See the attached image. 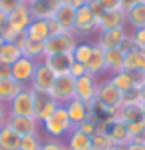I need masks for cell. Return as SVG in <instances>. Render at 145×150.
<instances>
[{
    "mask_svg": "<svg viewBox=\"0 0 145 150\" xmlns=\"http://www.w3.org/2000/svg\"><path fill=\"white\" fill-rule=\"evenodd\" d=\"M74 130V124L70 122V116L66 112V106H58L52 114L40 124V132L44 138H56V140H66V136Z\"/></svg>",
    "mask_w": 145,
    "mask_h": 150,
    "instance_id": "obj_1",
    "label": "cell"
},
{
    "mask_svg": "<svg viewBox=\"0 0 145 150\" xmlns=\"http://www.w3.org/2000/svg\"><path fill=\"white\" fill-rule=\"evenodd\" d=\"M121 96L123 94L113 86L109 78H101L100 86H98V96H96V102L103 108V118H112L117 114V110L121 108Z\"/></svg>",
    "mask_w": 145,
    "mask_h": 150,
    "instance_id": "obj_2",
    "label": "cell"
},
{
    "mask_svg": "<svg viewBox=\"0 0 145 150\" xmlns=\"http://www.w3.org/2000/svg\"><path fill=\"white\" fill-rule=\"evenodd\" d=\"M79 38L74 32H60V34H52L44 42V54L52 56V54H72Z\"/></svg>",
    "mask_w": 145,
    "mask_h": 150,
    "instance_id": "obj_3",
    "label": "cell"
},
{
    "mask_svg": "<svg viewBox=\"0 0 145 150\" xmlns=\"http://www.w3.org/2000/svg\"><path fill=\"white\" fill-rule=\"evenodd\" d=\"M74 34L79 40H88L89 36L98 34V18L88 6H79L76 10V22H74Z\"/></svg>",
    "mask_w": 145,
    "mask_h": 150,
    "instance_id": "obj_4",
    "label": "cell"
},
{
    "mask_svg": "<svg viewBox=\"0 0 145 150\" xmlns=\"http://www.w3.org/2000/svg\"><path fill=\"white\" fill-rule=\"evenodd\" d=\"M8 116H28L34 118V90L30 86H24L8 104Z\"/></svg>",
    "mask_w": 145,
    "mask_h": 150,
    "instance_id": "obj_5",
    "label": "cell"
},
{
    "mask_svg": "<svg viewBox=\"0 0 145 150\" xmlns=\"http://www.w3.org/2000/svg\"><path fill=\"white\" fill-rule=\"evenodd\" d=\"M50 96L56 100L58 104L66 106L70 100L76 98V78H72L70 74H64V76H56V82L50 90Z\"/></svg>",
    "mask_w": 145,
    "mask_h": 150,
    "instance_id": "obj_6",
    "label": "cell"
},
{
    "mask_svg": "<svg viewBox=\"0 0 145 150\" xmlns=\"http://www.w3.org/2000/svg\"><path fill=\"white\" fill-rule=\"evenodd\" d=\"M98 76H91V74H84L82 78H76V98L82 102L89 104L96 102V96H98V86H100Z\"/></svg>",
    "mask_w": 145,
    "mask_h": 150,
    "instance_id": "obj_7",
    "label": "cell"
},
{
    "mask_svg": "<svg viewBox=\"0 0 145 150\" xmlns=\"http://www.w3.org/2000/svg\"><path fill=\"white\" fill-rule=\"evenodd\" d=\"M103 120V132L109 136L113 144H129L131 142V136L127 132V124L121 122L117 116H112V118H101Z\"/></svg>",
    "mask_w": 145,
    "mask_h": 150,
    "instance_id": "obj_8",
    "label": "cell"
},
{
    "mask_svg": "<svg viewBox=\"0 0 145 150\" xmlns=\"http://www.w3.org/2000/svg\"><path fill=\"white\" fill-rule=\"evenodd\" d=\"M54 82H56V74L44 64V60H40L36 64V72H34V76H32L30 88H32L34 92H48L50 94Z\"/></svg>",
    "mask_w": 145,
    "mask_h": 150,
    "instance_id": "obj_9",
    "label": "cell"
},
{
    "mask_svg": "<svg viewBox=\"0 0 145 150\" xmlns=\"http://www.w3.org/2000/svg\"><path fill=\"white\" fill-rule=\"evenodd\" d=\"M129 30L127 26L123 28H113V30H105V32H98L96 34V44H100L103 50H109V48H121L123 42L127 40Z\"/></svg>",
    "mask_w": 145,
    "mask_h": 150,
    "instance_id": "obj_10",
    "label": "cell"
},
{
    "mask_svg": "<svg viewBox=\"0 0 145 150\" xmlns=\"http://www.w3.org/2000/svg\"><path fill=\"white\" fill-rule=\"evenodd\" d=\"M36 64L38 62H34V60H30V58H26V56L18 58L10 66V76L16 82H20L22 86H30L32 76H34V72H36Z\"/></svg>",
    "mask_w": 145,
    "mask_h": 150,
    "instance_id": "obj_11",
    "label": "cell"
},
{
    "mask_svg": "<svg viewBox=\"0 0 145 150\" xmlns=\"http://www.w3.org/2000/svg\"><path fill=\"white\" fill-rule=\"evenodd\" d=\"M58 106H60V104H58L48 92H34V118H36L40 124L56 110Z\"/></svg>",
    "mask_w": 145,
    "mask_h": 150,
    "instance_id": "obj_12",
    "label": "cell"
},
{
    "mask_svg": "<svg viewBox=\"0 0 145 150\" xmlns=\"http://www.w3.org/2000/svg\"><path fill=\"white\" fill-rule=\"evenodd\" d=\"M32 14H30V6H26V4H20L16 10H12L8 14V20H6V26L12 28L14 32H18V34H24L26 30H28V26L32 22Z\"/></svg>",
    "mask_w": 145,
    "mask_h": 150,
    "instance_id": "obj_13",
    "label": "cell"
},
{
    "mask_svg": "<svg viewBox=\"0 0 145 150\" xmlns=\"http://www.w3.org/2000/svg\"><path fill=\"white\" fill-rule=\"evenodd\" d=\"M6 126L10 128V130H14L20 138L28 136V134L40 132V122L36 118H28V116H8Z\"/></svg>",
    "mask_w": 145,
    "mask_h": 150,
    "instance_id": "obj_14",
    "label": "cell"
},
{
    "mask_svg": "<svg viewBox=\"0 0 145 150\" xmlns=\"http://www.w3.org/2000/svg\"><path fill=\"white\" fill-rule=\"evenodd\" d=\"M123 26H127V22H125V12L121 8L105 10L98 18V32H105V30H113V28H123Z\"/></svg>",
    "mask_w": 145,
    "mask_h": 150,
    "instance_id": "obj_15",
    "label": "cell"
},
{
    "mask_svg": "<svg viewBox=\"0 0 145 150\" xmlns=\"http://www.w3.org/2000/svg\"><path fill=\"white\" fill-rule=\"evenodd\" d=\"M20 50H22V56L30 58L34 62H40V60H44V42H38V40H32V38H28L26 34H22L18 38V42H16Z\"/></svg>",
    "mask_w": 145,
    "mask_h": 150,
    "instance_id": "obj_16",
    "label": "cell"
},
{
    "mask_svg": "<svg viewBox=\"0 0 145 150\" xmlns=\"http://www.w3.org/2000/svg\"><path fill=\"white\" fill-rule=\"evenodd\" d=\"M66 112L70 116V122L74 124V128L79 126L82 122H86L88 118H91V108L86 102L78 100V98H74V100H70L66 104Z\"/></svg>",
    "mask_w": 145,
    "mask_h": 150,
    "instance_id": "obj_17",
    "label": "cell"
},
{
    "mask_svg": "<svg viewBox=\"0 0 145 150\" xmlns=\"http://www.w3.org/2000/svg\"><path fill=\"white\" fill-rule=\"evenodd\" d=\"M44 64L52 70L56 76H64L70 74V68L74 64V56L72 54H52V56H44Z\"/></svg>",
    "mask_w": 145,
    "mask_h": 150,
    "instance_id": "obj_18",
    "label": "cell"
},
{
    "mask_svg": "<svg viewBox=\"0 0 145 150\" xmlns=\"http://www.w3.org/2000/svg\"><path fill=\"white\" fill-rule=\"evenodd\" d=\"M54 22L64 30V32H74V22H76V8L70 4H60L54 12Z\"/></svg>",
    "mask_w": 145,
    "mask_h": 150,
    "instance_id": "obj_19",
    "label": "cell"
},
{
    "mask_svg": "<svg viewBox=\"0 0 145 150\" xmlns=\"http://www.w3.org/2000/svg\"><path fill=\"white\" fill-rule=\"evenodd\" d=\"M86 70H88V74L98 76V78H103V74H107V72H105V56H103V48H101L100 44H96V42H93L91 58H89L88 64H86Z\"/></svg>",
    "mask_w": 145,
    "mask_h": 150,
    "instance_id": "obj_20",
    "label": "cell"
},
{
    "mask_svg": "<svg viewBox=\"0 0 145 150\" xmlns=\"http://www.w3.org/2000/svg\"><path fill=\"white\" fill-rule=\"evenodd\" d=\"M103 56H105V72H107V76L123 70V58H125V50L123 48L103 50Z\"/></svg>",
    "mask_w": 145,
    "mask_h": 150,
    "instance_id": "obj_21",
    "label": "cell"
},
{
    "mask_svg": "<svg viewBox=\"0 0 145 150\" xmlns=\"http://www.w3.org/2000/svg\"><path fill=\"white\" fill-rule=\"evenodd\" d=\"M56 8L58 4H54L52 0H34L30 4V14L32 18H38V20H50L54 18Z\"/></svg>",
    "mask_w": 145,
    "mask_h": 150,
    "instance_id": "obj_22",
    "label": "cell"
},
{
    "mask_svg": "<svg viewBox=\"0 0 145 150\" xmlns=\"http://www.w3.org/2000/svg\"><path fill=\"white\" fill-rule=\"evenodd\" d=\"M125 22H127V28H131V30L143 28L145 26V0L137 2L135 6H131L125 12Z\"/></svg>",
    "mask_w": 145,
    "mask_h": 150,
    "instance_id": "obj_23",
    "label": "cell"
},
{
    "mask_svg": "<svg viewBox=\"0 0 145 150\" xmlns=\"http://www.w3.org/2000/svg\"><path fill=\"white\" fill-rule=\"evenodd\" d=\"M66 146L68 150H91V136L84 134L82 130L74 128L70 134L66 136Z\"/></svg>",
    "mask_w": 145,
    "mask_h": 150,
    "instance_id": "obj_24",
    "label": "cell"
},
{
    "mask_svg": "<svg viewBox=\"0 0 145 150\" xmlns=\"http://www.w3.org/2000/svg\"><path fill=\"white\" fill-rule=\"evenodd\" d=\"M22 88L24 86L20 84V82H16L12 76L10 78H2V80H0V102L8 106V104L14 100V96L20 92Z\"/></svg>",
    "mask_w": 145,
    "mask_h": 150,
    "instance_id": "obj_25",
    "label": "cell"
},
{
    "mask_svg": "<svg viewBox=\"0 0 145 150\" xmlns=\"http://www.w3.org/2000/svg\"><path fill=\"white\" fill-rule=\"evenodd\" d=\"M24 34L28 36V38H32V40L46 42V40L50 38V26H48V20H38V18H34Z\"/></svg>",
    "mask_w": 145,
    "mask_h": 150,
    "instance_id": "obj_26",
    "label": "cell"
},
{
    "mask_svg": "<svg viewBox=\"0 0 145 150\" xmlns=\"http://www.w3.org/2000/svg\"><path fill=\"white\" fill-rule=\"evenodd\" d=\"M117 118L125 122V124H131V122H139V120H145L143 112H141V104H123L121 108L117 110Z\"/></svg>",
    "mask_w": 145,
    "mask_h": 150,
    "instance_id": "obj_27",
    "label": "cell"
},
{
    "mask_svg": "<svg viewBox=\"0 0 145 150\" xmlns=\"http://www.w3.org/2000/svg\"><path fill=\"white\" fill-rule=\"evenodd\" d=\"M0 150H20V136L6 124L0 128Z\"/></svg>",
    "mask_w": 145,
    "mask_h": 150,
    "instance_id": "obj_28",
    "label": "cell"
},
{
    "mask_svg": "<svg viewBox=\"0 0 145 150\" xmlns=\"http://www.w3.org/2000/svg\"><path fill=\"white\" fill-rule=\"evenodd\" d=\"M107 78H109V82H112L121 94L129 92V90H135L133 88V80H131V74L125 72V70H119V72H115V74H109Z\"/></svg>",
    "mask_w": 145,
    "mask_h": 150,
    "instance_id": "obj_29",
    "label": "cell"
},
{
    "mask_svg": "<svg viewBox=\"0 0 145 150\" xmlns=\"http://www.w3.org/2000/svg\"><path fill=\"white\" fill-rule=\"evenodd\" d=\"M18 58H22V50L16 42H4L2 44V48H0V62L2 64L12 66Z\"/></svg>",
    "mask_w": 145,
    "mask_h": 150,
    "instance_id": "obj_30",
    "label": "cell"
},
{
    "mask_svg": "<svg viewBox=\"0 0 145 150\" xmlns=\"http://www.w3.org/2000/svg\"><path fill=\"white\" fill-rule=\"evenodd\" d=\"M91 52H93V40H79L74 48V52H72V56H74L76 62L86 66L89 62V58H91Z\"/></svg>",
    "mask_w": 145,
    "mask_h": 150,
    "instance_id": "obj_31",
    "label": "cell"
},
{
    "mask_svg": "<svg viewBox=\"0 0 145 150\" xmlns=\"http://www.w3.org/2000/svg\"><path fill=\"white\" fill-rule=\"evenodd\" d=\"M44 142V134L36 132V134H28L20 138V150H40Z\"/></svg>",
    "mask_w": 145,
    "mask_h": 150,
    "instance_id": "obj_32",
    "label": "cell"
},
{
    "mask_svg": "<svg viewBox=\"0 0 145 150\" xmlns=\"http://www.w3.org/2000/svg\"><path fill=\"white\" fill-rule=\"evenodd\" d=\"M123 70H125V72H135V70H139V48H131V50L125 52Z\"/></svg>",
    "mask_w": 145,
    "mask_h": 150,
    "instance_id": "obj_33",
    "label": "cell"
},
{
    "mask_svg": "<svg viewBox=\"0 0 145 150\" xmlns=\"http://www.w3.org/2000/svg\"><path fill=\"white\" fill-rule=\"evenodd\" d=\"M113 146V142L105 132H98L91 136V150H109Z\"/></svg>",
    "mask_w": 145,
    "mask_h": 150,
    "instance_id": "obj_34",
    "label": "cell"
},
{
    "mask_svg": "<svg viewBox=\"0 0 145 150\" xmlns=\"http://www.w3.org/2000/svg\"><path fill=\"white\" fill-rule=\"evenodd\" d=\"M127 132H129L131 140L145 138V120H139V122H131V124H127Z\"/></svg>",
    "mask_w": 145,
    "mask_h": 150,
    "instance_id": "obj_35",
    "label": "cell"
},
{
    "mask_svg": "<svg viewBox=\"0 0 145 150\" xmlns=\"http://www.w3.org/2000/svg\"><path fill=\"white\" fill-rule=\"evenodd\" d=\"M78 130H82L84 134H88V136H93L96 132H98V120L91 116V118H88L86 122H82L79 126H76Z\"/></svg>",
    "mask_w": 145,
    "mask_h": 150,
    "instance_id": "obj_36",
    "label": "cell"
},
{
    "mask_svg": "<svg viewBox=\"0 0 145 150\" xmlns=\"http://www.w3.org/2000/svg\"><path fill=\"white\" fill-rule=\"evenodd\" d=\"M40 150H68L64 140H56V138H44L42 148Z\"/></svg>",
    "mask_w": 145,
    "mask_h": 150,
    "instance_id": "obj_37",
    "label": "cell"
},
{
    "mask_svg": "<svg viewBox=\"0 0 145 150\" xmlns=\"http://www.w3.org/2000/svg\"><path fill=\"white\" fill-rule=\"evenodd\" d=\"M129 34H131V40H133L135 48L145 50V26L143 28H137V30H131Z\"/></svg>",
    "mask_w": 145,
    "mask_h": 150,
    "instance_id": "obj_38",
    "label": "cell"
},
{
    "mask_svg": "<svg viewBox=\"0 0 145 150\" xmlns=\"http://www.w3.org/2000/svg\"><path fill=\"white\" fill-rule=\"evenodd\" d=\"M0 36H2V40H4V42H18V38H20L22 34L14 32L12 28H8V26H4V28L0 30Z\"/></svg>",
    "mask_w": 145,
    "mask_h": 150,
    "instance_id": "obj_39",
    "label": "cell"
},
{
    "mask_svg": "<svg viewBox=\"0 0 145 150\" xmlns=\"http://www.w3.org/2000/svg\"><path fill=\"white\" fill-rule=\"evenodd\" d=\"M86 6H88L89 10L93 12V16H96V18H100L101 14L105 12V8L101 6V2H100V0H88V2H86Z\"/></svg>",
    "mask_w": 145,
    "mask_h": 150,
    "instance_id": "obj_40",
    "label": "cell"
},
{
    "mask_svg": "<svg viewBox=\"0 0 145 150\" xmlns=\"http://www.w3.org/2000/svg\"><path fill=\"white\" fill-rule=\"evenodd\" d=\"M84 74H88V70H86V66L74 60V64H72V68H70V76H72V78H82Z\"/></svg>",
    "mask_w": 145,
    "mask_h": 150,
    "instance_id": "obj_41",
    "label": "cell"
},
{
    "mask_svg": "<svg viewBox=\"0 0 145 150\" xmlns=\"http://www.w3.org/2000/svg\"><path fill=\"white\" fill-rule=\"evenodd\" d=\"M20 6V0H0V10L10 14L12 10H16Z\"/></svg>",
    "mask_w": 145,
    "mask_h": 150,
    "instance_id": "obj_42",
    "label": "cell"
},
{
    "mask_svg": "<svg viewBox=\"0 0 145 150\" xmlns=\"http://www.w3.org/2000/svg\"><path fill=\"white\" fill-rule=\"evenodd\" d=\"M129 74H131V80H133V88H135V90H139V88L145 84V72L135 70V72H129Z\"/></svg>",
    "mask_w": 145,
    "mask_h": 150,
    "instance_id": "obj_43",
    "label": "cell"
},
{
    "mask_svg": "<svg viewBox=\"0 0 145 150\" xmlns=\"http://www.w3.org/2000/svg\"><path fill=\"white\" fill-rule=\"evenodd\" d=\"M127 150H145V138H135L127 144Z\"/></svg>",
    "mask_w": 145,
    "mask_h": 150,
    "instance_id": "obj_44",
    "label": "cell"
},
{
    "mask_svg": "<svg viewBox=\"0 0 145 150\" xmlns=\"http://www.w3.org/2000/svg\"><path fill=\"white\" fill-rule=\"evenodd\" d=\"M101 6L105 8V10H115V8H119V0H100Z\"/></svg>",
    "mask_w": 145,
    "mask_h": 150,
    "instance_id": "obj_45",
    "label": "cell"
},
{
    "mask_svg": "<svg viewBox=\"0 0 145 150\" xmlns=\"http://www.w3.org/2000/svg\"><path fill=\"white\" fill-rule=\"evenodd\" d=\"M6 120H8V106L0 102V128L6 124Z\"/></svg>",
    "mask_w": 145,
    "mask_h": 150,
    "instance_id": "obj_46",
    "label": "cell"
},
{
    "mask_svg": "<svg viewBox=\"0 0 145 150\" xmlns=\"http://www.w3.org/2000/svg\"><path fill=\"white\" fill-rule=\"evenodd\" d=\"M137 2H141V0H119V8H121L123 12H127L131 6H135Z\"/></svg>",
    "mask_w": 145,
    "mask_h": 150,
    "instance_id": "obj_47",
    "label": "cell"
},
{
    "mask_svg": "<svg viewBox=\"0 0 145 150\" xmlns=\"http://www.w3.org/2000/svg\"><path fill=\"white\" fill-rule=\"evenodd\" d=\"M2 78H10V66L0 62V80H2Z\"/></svg>",
    "mask_w": 145,
    "mask_h": 150,
    "instance_id": "obj_48",
    "label": "cell"
},
{
    "mask_svg": "<svg viewBox=\"0 0 145 150\" xmlns=\"http://www.w3.org/2000/svg\"><path fill=\"white\" fill-rule=\"evenodd\" d=\"M139 70L145 72V50H139Z\"/></svg>",
    "mask_w": 145,
    "mask_h": 150,
    "instance_id": "obj_49",
    "label": "cell"
},
{
    "mask_svg": "<svg viewBox=\"0 0 145 150\" xmlns=\"http://www.w3.org/2000/svg\"><path fill=\"white\" fill-rule=\"evenodd\" d=\"M6 20H8V14H6V12H2V10H0V30H2V28L6 26Z\"/></svg>",
    "mask_w": 145,
    "mask_h": 150,
    "instance_id": "obj_50",
    "label": "cell"
},
{
    "mask_svg": "<svg viewBox=\"0 0 145 150\" xmlns=\"http://www.w3.org/2000/svg\"><path fill=\"white\" fill-rule=\"evenodd\" d=\"M137 94H139V100H141V104H143L145 102V84L139 88V90H137Z\"/></svg>",
    "mask_w": 145,
    "mask_h": 150,
    "instance_id": "obj_51",
    "label": "cell"
},
{
    "mask_svg": "<svg viewBox=\"0 0 145 150\" xmlns=\"http://www.w3.org/2000/svg\"><path fill=\"white\" fill-rule=\"evenodd\" d=\"M109 150H127V144H113Z\"/></svg>",
    "mask_w": 145,
    "mask_h": 150,
    "instance_id": "obj_52",
    "label": "cell"
},
{
    "mask_svg": "<svg viewBox=\"0 0 145 150\" xmlns=\"http://www.w3.org/2000/svg\"><path fill=\"white\" fill-rule=\"evenodd\" d=\"M32 2H34V0H20V4H26V6H30Z\"/></svg>",
    "mask_w": 145,
    "mask_h": 150,
    "instance_id": "obj_53",
    "label": "cell"
},
{
    "mask_svg": "<svg viewBox=\"0 0 145 150\" xmlns=\"http://www.w3.org/2000/svg\"><path fill=\"white\" fill-rule=\"evenodd\" d=\"M2 44H4V40H2V36H0V48H2Z\"/></svg>",
    "mask_w": 145,
    "mask_h": 150,
    "instance_id": "obj_54",
    "label": "cell"
}]
</instances>
